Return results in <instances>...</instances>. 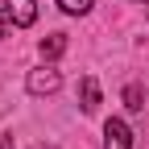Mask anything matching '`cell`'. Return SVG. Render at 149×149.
Wrapping results in <instances>:
<instances>
[{
	"label": "cell",
	"instance_id": "52a82bcc",
	"mask_svg": "<svg viewBox=\"0 0 149 149\" xmlns=\"http://www.w3.org/2000/svg\"><path fill=\"white\" fill-rule=\"evenodd\" d=\"M58 4H62V13H87L91 0H58Z\"/></svg>",
	"mask_w": 149,
	"mask_h": 149
},
{
	"label": "cell",
	"instance_id": "7a4b0ae2",
	"mask_svg": "<svg viewBox=\"0 0 149 149\" xmlns=\"http://www.w3.org/2000/svg\"><path fill=\"white\" fill-rule=\"evenodd\" d=\"M104 149H133V133H128V124L120 116H112L104 124Z\"/></svg>",
	"mask_w": 149,
	"mask_h": 149
},
{
	"label": "cell",
	"instance_id": "6da1fadb",
	"mask_svg": "<svg viewBox=\"0 0 149 149\" xmlns=\"http://www.w3.org/2000/svg\"><path fill=\"white\" fill-rule=\"evenodd\" d=\"M0 13H4L13 25H33L37 21V4L33 0H0Z\"/></svg>",
	"mask_w": 149,
	"mask_h": 149
},
{
	"label": "cell",
	"instance_id": "8992f818",
	"mask_svg": "<svg viewBox=\"0 0 149 149\" xmlns=\"http://www.w3.org/2000/svg\"><path fill=\"white\" fill-rule=\"evenodd\" d=\"M141 100H145V95H141V87H137V83H128V87H124V104L133 108V112H141V108H145Z\"/></svg>",
	"mask_w": 149,
	"mask_h": 149
},
{
	"label": "cell",
	"instance_id": "ba28073f",
	"mask_svg": "<svg viewBox=\"0 0 149 149\" xmlns=\"http://www.w3.org/2000/svg\"><path fill=\"white\" fill-rule=\"evenodd\" d=\"M8 145H13V137H0V149H8Z\"/></svg>",
	"mask_w": 149,
	"mask_h": 149
},
{
	"label": "cell",
	"instance_id": "5b68a950",
	"mask_svg": "<svg viewBox=\"0 0 149 149\" xmlns=\"http://www.w3.org/2000/svg\"><path fill=\"white\" fill-rule=\"evenodd\" d=\"M62 50H66V33H50L46 42H42V58H50V62H54Z\"/></svg>",
	"mask_w": 149,
	"mask_h": 149
},
{
	"label": "cell",
	"instance_id": "3957f363",
	"mask_svg": "<svg viewBox=\"0 0 149 149\" xmlns=\"http://www.w3.org/2000/svg\"><path fill=\"white\" fill-rule=\"evenodd\" d=\"M58 87H62V74L54 66H42V70L29 74V91H33V95H54Z\"/></svg>",
	"mask_w": 149,
	"mask_h": 149
},
{
	"label": "cell",
	"instance_id": "9c48e42d",
	"mask_svg": "<svg viewBox=\"0 0 149 149\" xmlns=\"http://www.w3.org/2000/svg\"><path fill=\"white\" fill-rule=\"evenodd\" d=\"M4 33H8V21H0V37H4Z\"/></svg>",
	"mask_w": 149,
	"mask_h": 149
},
{
	"label": "cell",
	"instance_id": "30bf717a",
	"mask_svg": "<svg viewBox=\"0 0 149 149\" xmlns=\"http://www.w3.org/2000/svg\"><path fill=\"white\" fill-rule=\"evenodd\" d=\"M137 4H145V0H137Z\"/></svg>",
	"mask_w": 149,
	"mask_h": 149
},
{
	"label": "cell",
	"instance_id": "277c9868",
	"mask_svg": "<svg viewBox=\"0 0 149 149\" xmlns=\"http://www.w3.org/2000/svg\"><path fill=\"white\" fill-rule=\"evenodd\" d=\"M79 95H83V112H95L100 108V83H95V74H83Z\"/></svg>",
	"mask_w": 149,
	"mask_h": 149
},
{
	"label": "cell",
	"instance_id": "8fae6325",
	"mask_svg": "<svg viewBox=\"0 0 149 149\" xmlns=\"http://www.w3.org/2000/svg\"><path fill=\"white\" fill-rule=\"evenodd\" d=\"M37 149H46V145H37Z\"/></svg>",
	"mask_w": 149,
	"mask_h": 149
}]
</instances>
